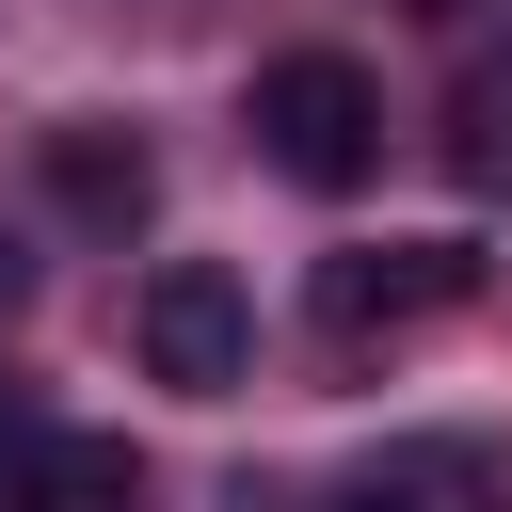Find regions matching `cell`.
Returning a JSON list of instances; mask_svg holds the SVG:
<instances>
[{
    "mask_svg": "<svg viewBox=\"0 0 512 512\" xmlns=\"http://www.w3.org/2000/svg\"><path fill=\"white\" fill-rule=\"evenodd\" d=\"M48 192H64L96 240H128V224L160 208V160H144L128 128H96V112H80V128H48Z\"/></svg>",
    "mask_w": 512,
    "mask_h": 512,
    "instance_id": "obj_4",
    "label": "cell"
},
{
    "mask_svg": "<svg viewBox=\"0 0 512 512\" xmlns=\"http://www.w3.org/2000/svg\"><path fill=\"white\" fill-rule=\"evenodd\" d=\"M464 176L512 192V80H464Z\"/></svg>",
    "mask_w": 512,
    "mask_h": 512,
    "instance_id": "obj_6",
    "label": "cell"
},
{
    "mask_svg": "<svg viewBox=\"0 0 512 512\" xmlns=\"http://www.w3.org/2000/svg\"><path fill=\"white\" fill-rule=\"evenodd\" d=\"M464 288H480L464 240H352L320 256V336H400V320H448Z\"/></svg>",
    "mask_w": 512,
    "mask_h": 512,
    "instance_id": "obj_3",
    "label": "cell"
},
{
    "mask_svg": "<svg viewBox=\"0 0 512 512\" xmlns=\"http://www.w3.org/2000/svg\"><path fill=\"white\" fill-rule=\"evenodd\" d=\"M48 448H64V432H48V400H32V384H0V512H16V480H32Z\"/></svg>",
    "mask_w": 512,
    "mask_h": 512,
    "instance_id": "obj_7",
    "label": "cell"
},
{
    "mask_svg": "<svg viewBox=\"0 0 512 512\" xmlns=\"http://www.w3.org/2000/svg\"><path fill=\"white\" fill-rule=\"evenodd\" d=\"M320 512H416V480H368V496H320Z\"/></svg>",
    "mask_w": 512,
    "mask_h": 512,
    "instance_id": "obj_9",
    "label": "cell"
},
{
    "mask_svg": "<svg viewBox=\"0 0 512 512\" xmlns=\"http://www.w3.org/2000/svg\"><path fill=\"white\" fill-rule=\"evenodd\" d=\"M240 128H256V160H272L288 192H352V176H384V80H368L352 48H272L256 96H240Z\"/></svg>",
    "mask_w": 512,
    "mask_h": 512,
    "instance_id": "obj_1",
    "label": "cell"
},
{
    "mask_svg": "<svg viewBox=\"0 0 512 512\" xmlns=\"http://www.w3.org/2000/svg\"><path fill=\"white\" fill-rule=\"evenodd\" d=\"M16 512H128V448H112V432H64V448L16 480Z\"/></svg>",
    "mask_w": 512,
    "mask_h": 512,
    "instance_id": "obj_5",
    "label": "cell"
},
{
    "mask_svg": "<svg viewBox=\"0 0 512 512\" xmlns=\"http://www.w3.org/2000/svg\"><path fill=\"white\" fill-rule=\"evenodd\" d=\"M128 336H144V368H160V384L224 400V384L256 368V288H240L224 256H160V272H144V304H128Z\"/></svg>",
    "mask_w": 512,
    "mask_h": 512,
    "instance_id": "obj_2",
    "label": "cell"
},
{
    "mask_svg": "<svg viewBox=\"0 0 512 512\" xmlns=\"http://www.w3.org/2000/svg\"><path fill=\"white\" fill-rule=\"evenodd\" d=\"M16 304H32V240L0 224V320H16Z\"/></svg>",
    "mask_w": 512,
    "mask_h": 512,
    "instance_id": "obj_8",
    "label": "cell"
}]
</instances>
